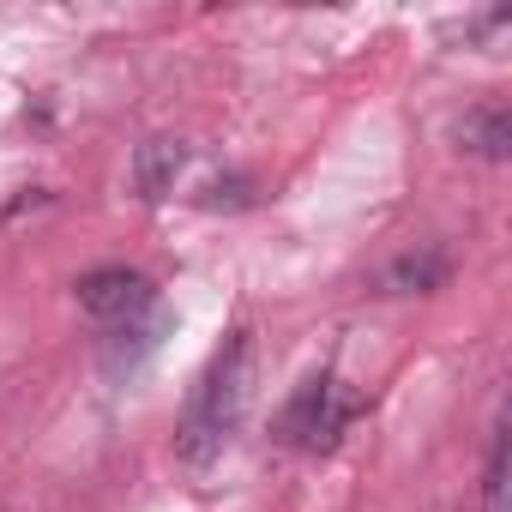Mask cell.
<instances>
[{
    "label": "cell",
    "instance_id": "1",
    "mask_svg": "<svg viewBox=\"0 0 512 512\" xmlns=\"http://www.w3.org/2000/svg\"><path fill=\"white\" fill-rule=\"evenodd\" d=\"M247 392H253V332L235 326L217 356L205 362L199 386L187 392V410H181V428H175V458L187 470H205L223 458L229 434L241 428V410H247Z\"/></svg>",
    "mask_w": 512,
    "mask_h": 512
},
{
    "label": "cell",
    "instance_id": "2",
    "mask_svg": "<svg viewBox=\"0 0 512 512\" xmlns=\"http://www.w3.org/2000/svg\"><path fill=\"white\" fill-rule=\"evenodd\" d=\"M356 416H362V398H350L338 374H308L278 416V440L296 452H326V446H338V434Z\"/></svg>",
    "mask_w": 512,
    "mask_h": 512
},
{
    "label": "cell",
    "instance_id": "3",
    "mask_svg": "<svg viewBox=\"0 0 512 512\" xmlns=\"http://www.w3.org/2000/svg\"><path fill=\"white\" fill-rule=\"evenodd\" d=\"M79 308L115 332V326L145 320V314L157 308V290H151V278L133 272V266H97V272L79 278Z\"/></svg>",
    "mask_w": 512,
    "mask_h": 512
},
{
    "label": "cell",
    "instance_id": "4",
    "mask_svg": "<svg viewBox=\"0 0 512 512\" xmlns=\"http://www.w3.org/2000/svg\"><path fill=\"white\" fill-rule=\"evenodd\" d=\"M181 169H187V145H175V139H145L139 157H133V181H139L145 199H169Z\"/></svg>",
    "mask_w": 512,
    "mask_h": 512
},
{
    "label": "cell",
    "instance_id": "5",
    "mask_svg": "<svg viewBox=\"0 0 512 512\" xmlns=\"http://www.w3.org/2000/svg\"><path fill=\"white\" fill-rule=\"evenodd\" d=\"M452 278V260H446V247H422V253H404V260H392L386 272V290L392 296H428Z\"/></svg>",
    "mask_w": 512,
    "mask_h": 512
},
{
    "label": "cell",
    "instance_id": "6",
    "mask_svg": "<svg viewBox=\"0 0 512 512\" xmlns=\"http://www.w3.org/2000/svg\"><path fill=\"white\" fill-rule=\"evenodd\" d=\"M506 145H512V121H506V109H500V103H482V109H470V115L458 121V151L500 163V157H506Z\"/></svg>",
    "mask_w": 512,
    "mask_h": 512
},
{
    "label": "cell",
    "instance_id": "7",
    "mask_svg": "<svg viewBox=\"0 0 512 512\" xmlns=\"http://www.w3.org/2000/svg\"><path fill=\"white\" fill-rule=\"evenodd\" d=\"M482 512H506V428L494 422L488 464H482Z\"/></svg>",
    "mask_w": 512,
    "mask_h": 512
}]
</instances>
